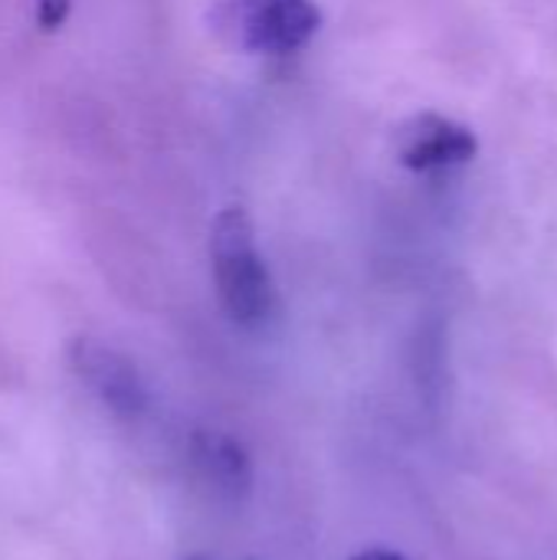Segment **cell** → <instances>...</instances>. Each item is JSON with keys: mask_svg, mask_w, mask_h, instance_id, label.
<instances>
[{"mask_svg": "<svg viewBox=\"0 0 557 560\" xmlns=\"http://www.w3.org/2000/svg\"><path fill=\"white\" fill-rule=\"evenodd\" d=\"M210 266L223 312L240 328H266L279 312L272 272L243 207H227L210 226Z\"/></svg>", "mask_w": 557, "mask_h": 560, "instance_id": "1", "label": "cell"}, {"mask_svg": "<svg viewBox=\"0 0 557 560\" xmlns=\"http://www.w3.org/2000/svg\"><path fill=\"white\" fill-rule=\"evenodd\" d=\"M220 39L250 56H289L322 30L315 0H220L210 13Z\"/></svg>", "mask_w": 557, "mask_h": 560, "instance_id": "2", "label": "cell"}, {"mask_svg": "<svg viewBox=\"0 0 557 560\" xmlns=\"http://www.w3.org/2000/svg\"><path fill=\"white\" fill-rule=\"evenodd\" d=\"M69 368L79 384L115 417L135 420L151 404L148 384L135 361L98 338H76L69 345Z\"/></svg>", "mask_w": 557, "mask_h": 560, "instance_id": "3", "label": "cell"}, {"mask_svg": "<svg viewBox=\"0 0 557 560\" xmlns=\"http://www.w3.org/2000/svg\"><path fill=\"white\" fill-rule=\"evenodd\" d=\"M476 154L479 138L440 112H420L397 131V161L410 174H446L466 167Z\"/></svg>", "mask_w": 557, "mask_h": 560, "instance_id": "4", "label": "cell"}, {"mask_svg": "<svg viewBox=\"0 0 557 560\" xmlns=\"http://www.w3.org/2000/svg\"><path fill=\"white\" fill-rule=\"evenodd\" d=\"M190 466L197 482L223 505H243L253 492V463L243 443L220 430H197L190 440Z\"/></svg>", "mask_w": 557, "mask_h": 560, "instance_id": "5", "label": "cell"}, {"mask_svg": "<svg viewBox=\"0 0 557 560\" xmlns=\"http://www.w3.org/2000/svg\"><path fill=\"white\" fill-rule=\"evenodd\" d=\"M33 3H36V23L46 33H56L72 10V0H33Z\"/></svg>", "mask_w": 557, "mask_h": 560, "instance_id": "6", "label": "cell"}, {"mask_svg": "<svg viewBox=\"0 0 557 560\" xmlns=\"http://www.w3.org/2000/svg\"><path fill=\"white\" fill-rule=\"evenodd\" d=\"M351 560H407V558H404V555H397V551H387V548H371V551L355 555Z\"/></svg>", "mask_w": 557, "mask_h": 560, "instance_id": "7", "label": "cell"}, {"mask_svg": "<svg viewBox=\"0 0 557 560\" xmlns=\"http://www.w3.org/2000/svg\"><path fill=\"white\" fill-rule=\"evenodd\" d=\"M187 560H246V558H220V555H197V558H187Z\"/></svg>", "mask_w": 557, "mask_h": 560, "instance_id": "8", "label": "cell"}]
</instances>
